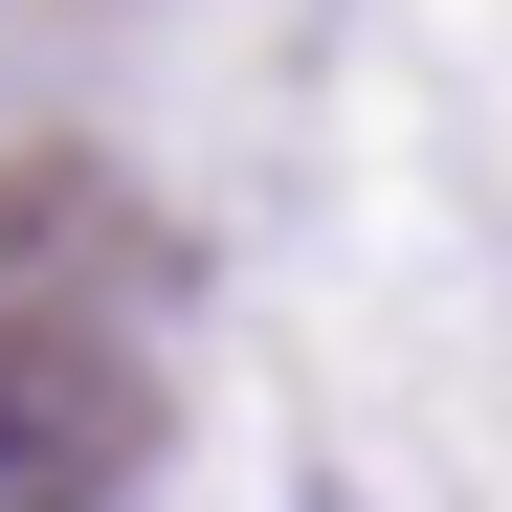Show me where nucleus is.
Instances as JSON below:
<instances>
[{"label": "nucleus", "instance_id": "1", "mask_svg": "<svg viewBox=\"0 0 512 512\" xmlns=\"http://www.w3.org/2000/svg\"><path fill=\"white\" fill-rule=\"evenodd\" d=\"M112 446H134V401H112L90 357H45V334H23V357H0V512H90Z\"/></svg>", "mask_w": 512, "mask_h": 512}]
</instances>
